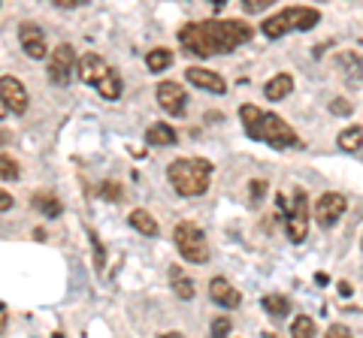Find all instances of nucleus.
<instances>
[{
  "label": "nucleus",
  "instance_id": "nucleus-1",
  "mask_svg": "<svg viewBox=\"0 0 363 338\" xmlns=\"http://www.w3.org/2000/svg\"><path fill=\"white\" fill-rule=\"evenodd\" d=\"M255 37V28L242 18H209V21H188L179 28L182 49L194 58H215L230 54Z\"/></svg>",
  "mask_w": 363,
  "mask_h": 338
},
{
  "label": "nucleus",
  "instance_id": "nucleus-2",
  "mask_svg": "<svg viewBox=\"0 0 363 338\" xmlns=\"http://www.w3.org/2000/svg\"><path fill=\"white\" fill-rule=\"evenodd\" d=\"M240 121H242L248 136L257 139V142H267L269 148H279V151L303 148L297 130H294L285 118H279L276 112H267L255 103H245V106H240Z\"/></svg>",
  "mask_w": 363,
  "mask_h": 338
},
{
  "label": "nucleus",
  "instance_id": "nucleus-3",
  "mask_svg": "<svg viewBox=\"0 0 363 338\" xmlns=\"http://www.w3.org/2000/svg\"><path fill=\"white\" fill-rule=\"evenodd\" d=\"M212 163L203 157H179L167 166V178L182 197H203L212 185Z\"/></svg>",
  "mask_w": 363,
  "mask_h": 338
},
{
  "label": "nucleus",
  "instance_id": "nucleus-4",
  "mask_svg": "<svg viewBox=\"0 0 363 338\" xmlns=\"http://www.w3.org/2000/svg\"><path fill=\"white\" fill-rule=\"evenodd\" d=\"M76 76L82 78L85 85L97 88V94L104 100H118L121 97V76L94 52L76 58Z\"/></svg>",
  "mask_w": 363,
  "mask_h": 338
},
{
  "label": "nucleus",
  "instance_id": "nucleus-5",
  "mask_svg": "<svg viewBox=\"0 0 363 338\" xmlns=\"http://www.w3.org/2000/svg\"><path fill=\"white\" fill-rule=\"evenodd\" d=\"M276 209L281 221H285V233L294 245H300L306 235H309V197H306V190H294L291 197L279 194L276 197Z\"/></svg>",
  "mask_w": 363,
  "mask_h": 338
},
{
  "label": "nucleus",
  "instance_id": "nucleus-6",
  "mask_svg": "<svg viewBox=\"0 0 363 338\" xmlns=\"http://www.w3.org/2000/svg\"><path fill=\"white\" fill-rule=\"evenodd\" d=\"M318 21H321V13L312 6H288V9H281V13L276 16H269L264 25H260V30H264V37L269 40H281V37H288V33L294 30H312Z\"/></svg>",
  "mask_w": 363,
  "mask_h": 338
},
{
  "label": "nucleus",
  "instance_id": "nucleus-7",
  "mask_svg": "<svg viewBox=\"0 0 363 338\" xmlns=\"http://www.w3.org/2000/svg\"><path fill=\"white\" fill-rule=\"evenodd\" d=\"M173 239H176L179 254L185 257L188 263H206V260H209V245H206V235H203V230L197 227V223H191V221H182V223H176Z\"/></svg>",
  "mask_w": 363,
  "mask_h": 338
},
{
  "label": "nucleus",
  "instance_id": "nucleus-8",
  "mask_svg": "<svg viewBox=\"0 0 363 338\" xmlns=\"http://www.w3.org/2000/svg\"><path fill=\"white\" fill-rule=\"evenodd\" d=\"M345 206H348V199L342 197V194H324L321 199L315 202V223L321 230H330V227H336L339 223V218L345 215Z\"/></svg>",
  "mask_w": 363,
  "mask_h": 338
},
{
  "label": "nucleus",
  "instance_id": "nucleus-9",
  "mask_svg": "<svg viewBox=\"0 0 363 338\" xmlns=\"http://www.w3.org/2000/svg\"><path fill=\"white\" fill-rule=\"evenodd\" d=\"M76 73V52L73 46H58L52 52V58H49V82L55 85H70V78Z\"/></svg>",
  "mask_w": 363,
  "mask_h": 338
},
{
  "label": "nucleus",
  "instance_id": "nucleus-10",
  "mask_svg": "<svg viewBox=\"0 0 363 338\" xmlns=\"http://www.w3.org/2000/svg\"><path fill=\"white\" fill-rule=\"evenodd\" d=\"M18 46L33 61H43L45 54H49V46H45V33H43L40 25H33V21H21V25H18Z\"/></svg>",
  "mask_w": 363,
  "mask_h": 338
},
{
  "label": "nucleus",
  "instance_id": "nucleus-11",
  "mask_svg": "<svg viewBox=\"0 0 363 338\" xmlns=\"http://www.w3.org/2000/svg\"><path fill=\"white\" fill-rule=\"evenodd\" d=\"M155 97H157V103H161V109L167 112V115H182L185 106H188V94L179 82H161Z\"/></svg>",
  "mask_w": 363,
  "mask_h": 338
},
{
  "label": "nucleus",
  "instance_id": "nucleus-12",
  "mask_svg": "<svg viewBox=\"0 0 363 338\" xmlns=\"http://www.w3.org/2000/svg\"><path fill=\"white\" fill-rule=\"evenodd\" d=\"M0 97L6 100V106H9L13 115H25L28 112V91H25V85H21L16 76L0 78Z\"/></svg>",
  "mask_w": 363,
  "mask_h": 338
},
{
  "label": "nucleus",
  "instance_id": "nucleus-13",
  "mask_svg": "<svg viewBox=\"0 0 363 338\" xmlns=\"http://www.w3.org/2000/svg\"><path fill=\"white\" fill-rule=\"evenodd\" d=\"M185 76L194 88H203V91H209V94H224L227 91L224 78L218 73H212V70H203V66H188Z\"/></svg>",
  "mask_w": 363,
  "mask_h": 338
},
{
  "label": "nucleus",
  "instance_id": "nucleus-14",
  "mask_svg": "<svg viewBox=\"0 0 363 338\" xmlns=\"http://www.w3.org/2000/svg\"><path fill=\"white\" fill-rule=\"evenodd\" d=\"M209 296H212L215 305H221V308H236L242 302L240 290H236L227 278H212L209 281Z\"/></svg>",
  "mask_w": 363,
  "mask_h": 338
},
{
  "label": "nucleus",
  "instance_id": "nucleus-15",
  "mask_svg": "<svg viewBox=\"0 0 363 338\" xmlns=\"http://www.w3.org/2000/svg\"><path fill=\"white\" fill-rule=\"evenodd\" d=\"M336 66L342 70V82L351 85V88H357L363 82V61H360V54L357 52H342L336 58Z\"/></svg>",
  "mask_w": 363,
  "mask_h": 338
},
{
  "label": "nucleus",
  "instance_id": "nucleus-16",
  "mask_svg": "<svg viewBox=\"0 0 363 338\" xmlns=\"http://www.w3.org/2000/svg\"><path fill=\"white\" fill-rule=\"evenodd\" d=\"M291 91H294V76H291V73L272 76L269 82L264 85V97L269 100V103H279V100H285Z\"/></svg>",
  "mask_w": 363,
  "mask_h": 338
},
{
  "label": "nucleus",
  "instance_id": "nucleus-17",
  "mask_svg": "<svg viewBox=\"0 0 363 338\" xmlns=\"http://www.w3.org/2000/svg\"><path fill=\"white\" fill-rule=\"evenodd\" d=\"M145 142L149 145H164V148H169V145H176L179 142V133L169 127V124H152L149 130H145Z\"/></svg>",
  "mask_w": 363,
  "mask_h": 338
},
{
  "label": "nucleus",
  "instance_id": "nucleus-18",
  "mask_svg": "<svg viewBox=\"0 0 363 338\" xmlns=\"http://www.w3.org/2000/svg\"><path fill=\"white\" fill-rule=\"evenodd\" d=\"M169 284H173V293L179 299H194V281L182 272V266H169Z\"/></svg>",
  "mask_w": 363,
  "mask_h": 338
},
{
  "label": "nucleus",
  "instance_id": "nucleus-19",
  "mask_svg": "<svg viewBox=\"0 0 363 338\" xmlns=\"http://www.w3.org/2000/svg\"><path fill=\"white\" fill-rule=\"evenodd\" d=\"M264 311L269 314V317H276V320H281V317H288L291 314V299L288 296H281V293H269V296H264Z\"/></svg>",
  "mask_w": 363,
  "mask_h": 338
},
{
  "label": "nucleus",
  "instance_id": "nucleus-20",
  "mask_svg": "<svg viewBox=\"0 0 363 338\" xmlns=\"http://www.w3.org/2000/svg\"><path fill=\"white\" fill-rule=\"evenodd\" d=\"M33 209L40 211V215H45V218H58L61 215V199L55 197V194H49V190H43V194H33Z\"/></svg>",
  "mask_w": 363,
  "mask_h": 338
},
{
  "label": "nucleus",
  "instance_id": "nucleus-21",
  "mask_svg": "<svg viewBox=\"0 0 363 338\" xmlns=\"http://www.w3.org/2000/svg\"><path fill=\"white\" fill-rule=\"evenodd\" d=\"M128 221H130V227H133L136 233L149 235V239H152V235H157V221H155V218H152L145 209H133Z\"/></svg>",
  "mask_w": 363,
  "mask_h": 338
},
{
  "label": "nucleus",
  "instance_id": "nucleus-22",
  "mask_svg": "<svg viewBox=\"0 0 363 338\" xmlns=\"http://www.w3.org/2000/svg\"><path fill=\"white\" fill-rule=\"evenodd\" d=\"M339 148L348 151V154H354L363 148V127H357V124H351V127H345L342 133H339Z\"/></svg>",
  "mask_w": 363,
  "mask_h": 338
},
{
  "label": "nucleus",
  "instance_id": "nucleus-23",
  "mask_svg": "<svg viewBox=\"0 0 363 338\" xmlns=\"http://www.w3.org/2000/svg\"><path fill=\"white\" fill-rule=\"evenodd\" d=\"M169 64H173V52H167V49H152L145 54V66H149L152 73H164Z\"/></svg>",
  "mask_w": 363,
  "mask_h": 338
},
{
  "label": "nucleus",
  "instance_id": "nucleus-24",
  "mask_svg": "<svg viewBox=\"0 0 363 338\" xmlns=\"http://www.w3.org/2000/svg\"><path fill=\"white\" fill-rule=\"evenodd\" d=\"M291 335H297V338H309V335H315V320H312V317H306V314H300V317L291 323Z\"/></svg>",
  "mask_w": 363,
  "mask_h": 338
},
{
  "label": "nucleus",
  "instance_id": "nucleus-25",
  "mask_svg": "<svg viewBox=\"0 0 363 338\" xmlns=\"http://www.w3.org/2000/svg\"><path fill=\"white\" fill-rule=\"evenodd\" d=\"M0 178H6V182H16L18 178V163L9 154H0Z\"/></svg>",
  "mask_w": 363,
  "mask_h": 338
},
{
  "label": "nucleus",
  "instance_id": "nucleus-26",
  "mask_svg": "<svg viewBox=\"0 0 363 338\" xmlns=\"http://www.w3.org/2000/svg\"><path fill=\"white\" fill-rule=\"evenodd\" d=\"M264 197H267V182H264V178H257V182L248 185V199H252L255 206H257V202L264 199Z\"/></svg>",
  "mask_w": 363,
  "mask_h": 338
},
{
  "label": "nucleus",
  "instance_id": "nucleus-27",
  "mask_svg": "<svg viewBox=\"0 0 363 338\" xmlns=\"http://www.w3.org/2000/svg\"><path fill=\"white\" fill-rule=\"evenodd\" d=\"M330 112H333V115H351V112H354V106H351V100L336 97V100H330Z\"/></svg>",
  "mask_w": 363,
  "mask_h": 338
},
{
  "label": "nucleus",
  "instance_id": "nucleus-28",
  "mask_svg": "<svg viewBox=\"0 0 363 338\" xmlns=\"http://www.w3.org/2000/svg\"><path fill=\"white\" fill-rule=\"evenodd\" d=\"M100 197L104 199H112V202H118L124 194H121V185L118 182H106L104 187H100Z\"/></svg>",
  "mask_w": 363,
  "mask_h": 338
},
{
  "label": "nucleus",
  "instance_id": "nucleus-29",
  "mask_svg": "<svg viewBox=\"0 0 363 338\" xmlns=\"http://www.w3.org/2000/svg\"><path fill=\"white\" fill-rule=\"evenodd\" d=\"M240 4H242L245 13H264V9L272 6L276 0H240Z\"/></svg>",
  "mask_w": 363,
  "mask_h": 338
},
{
  "label": "nucleus",
  "instance_id": "nucleus-30",
  "mask_svg": "<svg viewBox=\"0 0 363 338\" xmlns=\"http://www.w3.org/2000/svg\"><path fill=\"white\" fill-rule=\"evenodd\" d=\"M230 330H233L230 317H215V320H212V335H227Z\"/></svg>",
  "mask_w": 363,
  "mask_h": 338
},
{
  "label": "nucleus",
  "instance_id": "nucleus-31",
  "mask_svg": "<svg viewBox=\"0 0 363 338\" xmlns=\"http://www.w3.org/2000/svg\"><path fill=\"white\" fill-rule=\"evenodd\" d=\"M91 242H94V257H97V272H104V245H100L97 233H91Z\"/></svg>",
  "mask_w": 363,
  "mask_h": 338
},
{
  "label": "nucleus",
  "instance_id": "nucleus-32",
  "mask_svg": "<svg viewBox=\"0 0 363 338\" xmlns=\"http://www.w3.org/2000/svg\"><path fill=\"white\" fill-rule=\"evenodd\" d=\"M327 335H330V338H345V335H351V330H348V326H342V323H336V326L327 330Z\"/></svg>",
  "mask_w": 363,
  "mask_h": 338
},
{
  "label": "nucleus",
  "instance_id": "nucleus-33",
  "mask_svg": "<svg viewBox=\"0 0 363 338\" xmlns=\"http://www.w3.org/2000/svg\"><path fill=\"white\" fill-rule=\"evenodd\" d=\"M85 4H88V0H55V6H61V9H79Z\"/></svg>",
  "mask_w": 363,
  "mask_h": 338
},
{
  "label": "nucleus",
  "instance_id": "nucleus-34",
  "mask_svg": "<svg viewBox=\"0 0 363 338\" xmlns=\"http://www.w3.org/2000/svg\"><path fill=\"white\" fill-rule=\"evenodd\" d=\"M13 209V197H9V190L0 187V211H9Z\"/></svg>",
  "mask_w": 363,
  "mask_h": 338
},
{
  "label": "nucleus",
  "instance_id": "nucleus-35",
  "mask_svg": "<svg viewBox=\"0 0 363 338\" xmlns=\"http://www.w3.org/2000/svg\"><path fill=\"white\" fill-rule=\"evenodd\" d=\"M6 323H9V311H6V305L0 302V332L6 330Z\"/></svg>",
  "mask_w": 363,
  "mask_h": 338
},
{
  "label": "nucleus",
  "instance_id": "nucleus-36",
  "mask_svg": "<svg viewBox=\"0 0 363 338\" xmlns=\"http://www.w3.org/2000/svg\"><path fill=\"white\" fill-rule=\"evenodd\" d=\"M6 112H9V106H6V100L0 97V118H6Z\"/></svg>",
  "mask_w": 363,
  "mask_h": 338
},
{
  "label": "nucleus",
  "instance_id": "nucleus-37",
  "mask_svg": "<svg viewBox=\"0 0 363 338\" xmlns=\"http://www.w3.org/2000/svg\"><path fill=\"white\" fill-rule=\"evenodd\" d=\"M339 293H342V296H348V293H351V284H345V281H342V284H339Z\"/></svg>",
  "mask_w": 363,
  "mask_h": 338
},
{
  "label": "nucleus",
  "instance_id": "nucleus-38",
  "mask_svg": "<svg viewBox=\"0 0 363 338\" xmlns=\"http://www.w3.org/2000/svg\"><path fill=\"white\" fill-rule=\"evenodd\" d=\"M209 4H212V6H224V4H227V0H209Z\"/></svg>",
  "mask_w": 363,
  "mask_h": 338
},
{
  "label": "nucleus",
  "instance_id": "nucleus-39",
  "mask_svg": "<svg viewBox=\"0 0 363 338\" xmlns=\"http://www.w3.org/2000/svg\"><path fill=\"white\" fill-rule=\"evenodd\" d=\"M360 247H363V242H360Z\"/></svg>",
  "mask_w": 363,
  "mask_h": 338
}]
</instances>
